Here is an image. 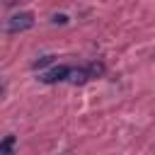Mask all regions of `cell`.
<instances>
[{"mask_svg": "<svg viewBox=\"0 0 155 155\" xmlns=\"http://www.w3.org/2000/svg\"><path fill=\"white\" fill-rule=\"evenodd\" d=\"M2 94H5V87H2V82H0V97H2Z\"/></svg>", "mask_w": 155, "mask_h": 155, "instance_id": "8", "label": "cell"}, {"mask_svg": "<svg viewBox=\"0 0 155 155\" xmlns=\"http://www.w3.org/2000/svg\"><path fill=\"white\" fill-rule=\"evenodd\" d=\"M87 73H90V80L102 78V75L107 73V65H104L102 61H92V63H87Z\"/></svg>", "mask_w": 155, "mask_h": 155, "instance_id": "4", "label": "cell"}, {"mask_svg": "<svg viewBox=\"0 0 155 155\" xmlns=\"http://www.w3.org/2000/svg\"><path fill=\"white\" fill-rule=\"evenodd\" d=\"M51 61H53V56H44V58H39V61H36V63H34L31 68H36V70H39V68H44V65H48Z\"/></svg>", "mask_w": 155, "mask_h": 155, "instance_id": "6", "label": "cell"}, {"mask_svg": "<svg viewBox=\"0 0 155 155\" xmlns=\"http://www.w3.org/2000/svg\"><path fill=\"white\" fill-rule=\"evenodd\" d=\"M15 143H17L15 136H5V140H0V153H10L15 148Z\"/></svg>", "mask_w": 155, "mask_h": 155, "instance_id": "5", "label": "cell"}, {"mask_svg": "<svg viewBox=\"0 0 155 155\" xmlns=\"http://www.w3.org/2000/svg\"><path fill=\"white\" fill-rule=\"evenodd\" d=\"M87 80H90L87 65H78V68H70V73H68V82H70V85H85Z\"/></svg>", "mask_w": 155, "mask_h": 155, "instance_id": "3", "label": "cell"}, {"mask_svg": "<svg viewBox=\"0 0 155 155\" xmlns=\"http://www.w3.org/2000/svg\"><path fill=\"white\" fill-rule=\"evenodd\" d=\"M65 22H68L65 15H53V24H65Z\"/></svg>", "mask_w": 155, "mask_h": 155, "instance_id": "7", "label": "cell"}, {"mask_svg": "<svg viewBox=\"0 0 155 155\" xmlns=\"http://www.w3.org/2000/svg\"><path fill=\"white\" fill-rule=\"evenodd\" d=\"M34 27V15L31 12H17L7 19V31L10 34H19V31H27Z\"/></svg>", "mask_w": 155, "mask_h": 155, "instance_id": "1", "label": "cell"}, {"mask_svg": "<svg viewBox=\"0 0 155 155\" xmlns=\"http://www.w3.org/2000/svg\"><path fill=\"white\" fill-rule=\"evenodd\" d=\"M68 73H70V65H53L51 70H46V73H41V82H46V85H56V82H65L68 80Z\"/></svg>", "mask_w": 155, "mask_h": 155, "instance_id": "2", "label": "cell"}]
</instances>
